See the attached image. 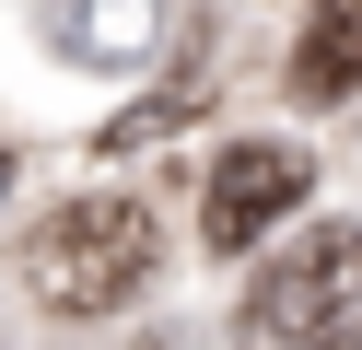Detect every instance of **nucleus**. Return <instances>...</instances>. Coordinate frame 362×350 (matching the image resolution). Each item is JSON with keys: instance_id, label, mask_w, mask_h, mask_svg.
<instances>
[{"instance_id": "obj_1", "label": "nucleus", "mask_w": 362, "mask_h": 350, "mask_svg": "<svg viewBox=\"0 0 362 350\" xmlns=\"http://www.w3.org/2000/svg\"><path fill=\"white\" fill-rule=\"evenodd\" d=\"M152 269H164V222L141 199H59L24 233V292L47 315H117Z\"/></svg>"}, {"instance_id": "obj_2", "label": "nucleus", "mask_w": 362, "mask_h": 350, "mask_svg": "<svg viewBox=\"0 0 362 350\" xmlns=\"http://www.w3.org/2000/svg\"><path fill=\"white\" fill-rule=\"evenodd\" d=\"M245 327L281 350H327V339H362V222H327V233H292L269 257V280L245 292Z\"/></svg>"}, {"instance_id": "obj_3", "label": "nucleus", "mask_w": 362, "mask_h": 350, "mask_svg": "<svg viewBox=\"0 0 362 350\" xmlns=\"http://www.w3.org/2000/svg\"><path fill=\"white\" fill-rule=\"evenodd\" d=\"M304 187H315L304 140H234L211 163V199H199V245L211 257H257V233L304 210Z\"/></svg>"}, {"instance_id": "obj_4", "label": "nucleus", "mask_w": 362, "mask_h": 350, "mask_svg": "<svg viewBox=\"0 0 362 350\" xmlns=\"http://www.w3.org/2000/svg\"><path fill=\"white\" fill-rule=\"evenodd\" d=\"M292 93H304V105H351V93H362V0H327V12L304 23Z\"/></svg>"}, {"instance_id": "obj_5", "label": "nucleus", "mask_w": 362, "mask_h": 350, "mask_svg": "<svg viewBox=\"0 0 362 350\" xmlns=\"http://www.w3.org/2000/svg\"><path fill=\"white\" fill-rule=\"evenodd\" d=\"M152 47H164V0H71V59L141 70Z\"/></svg>"}, {"instance_id": "obj_6", "label": "nucleus", "mask_w": 362, "mask_h": 350, "mask_svg": "<svg viewBox=\"0 0 362 350\" xmlns=\"http://www.w3.org/2000/svg\"><path fill=\"white\" fill-rule=\"evenodd\" d=\"M0 187H12V152H0Z\"/></svg>"}, {"instance_id": "obj_7", "label": "nucleus", "mask_w": 362, "mask_h": 350, "mask_svg": "<svg viewBox=\"0 0 362 350\" xmlns=\"http://www.w3.org/2000/svg\"><path fill=\"white\" fill-rule=\"evenodd\" d=\"M327 350H362V339H327Z\"/></svg>"}]
</instances>
